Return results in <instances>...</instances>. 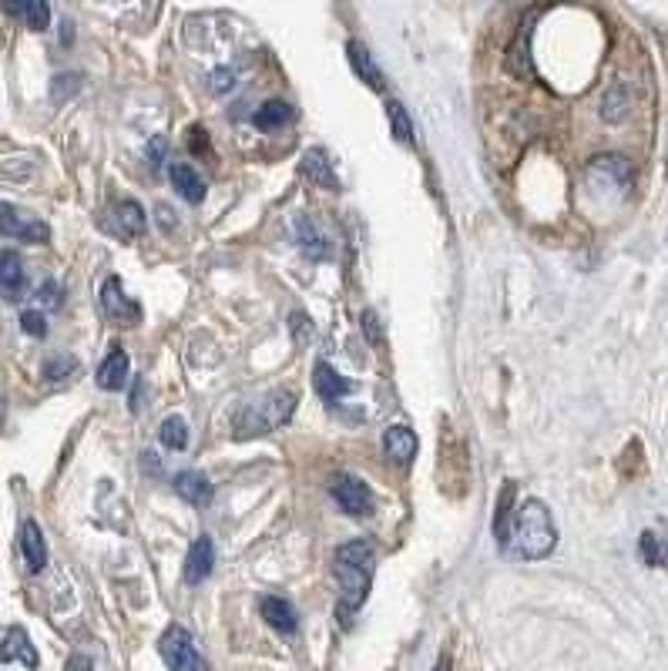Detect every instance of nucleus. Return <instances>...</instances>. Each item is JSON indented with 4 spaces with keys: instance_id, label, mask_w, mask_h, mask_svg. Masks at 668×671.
Returning <instances> with one entry per match:
<instances>
[{
    "instance_id": "32",
    "label": "nucleus",
    "mask_w": 668,
    "mask_h": 671,
    "mask_svg": "<svg viewBox=\"0 0 668 671\" xmlns=\"http://www.w3.org/2000/svg\"><path fill=\"white\" fill-rule=\"evenodd\" d=\"M165 151H169V141H165V138H151V141L145 145V158H148L151 172H158V168L165 164Z\"/></svg>"
},
{
    "instance_id": "38",
    "label": "nucleus",
    "mask_w": 668,
    "mask_h": 671,
    "mask_svg": "<svg viewBox=\"0 0 668 671\" xmlns=\"http://www.w3.org/2000/svg\"><path fill=\"white\" fill-rule=\"evenodd\" d=\"M448 668H451V661H448V658H440V661L433 664V671H448Z\"/></svg>"
},
{
    "instance_id": "24",
    "label": "nucleus",
    "mask_w": 668,
    "mask_h": 671,
    "mask_svg": "<svg viewBox=\"0 0 668 671\" xmlns=\"http://www.w3.org/2000/svg\"><path fill=\"white\" fill-rule=\"evenodd\" d=\"M376 547L370 541H350L337 550V565H353V568H373Z\"/></svg>"
},
{
    "instance_id": "28",
    "label": "nucleus",
    "mask_w": 668,
    "mask_h": 671,
    "mask_svg": "<svg viewBox=\"0 0 668 671\" xmlns=\"http://www.w3.org/2000/svg\"><path fill=\"white\" fill-rule=\"evenodd\" d=\"M41 373H44V379H47V383H61V379H68L71 373H78V360H75V356H68V353L47 356Z\"/></svg>"
},
{
    "instance_id": "22",
    "label": "nucleus",
    "mask_w": 668,
    "mask_h": 671,
    "mask_svg": "<svg viewBox=\"0 0 668 671\" xmlns=\"http://www.w3.org/2000/svg\"><path fill=\"white\" fill-rule=\"evenodd\" d=\"M8 14L14 18H24V24L31 31H44L50 24V8L44 4V0H21V4H4Z\"/></svg>"
},
{
    "instance_id": "15",
    "label": "nucleus",
    "mask_w": 668,
    "mask_h": 671,
    "mask_svg": "<svg viewBox=\"0 0 668 671\" xmlns=\"http://www.w3.org/2000/svg\"><path fill=\"white\" fill-rule=\"evenodd\" d=\"M313 386H316L319 400H326V403H337L340 397H347L350 389H353L350 379H343L329 363H316V369H313Z\"/></svg>"
},
{
    "instance_id": "7",
    "label": "nucleus",
    "mask_w": 668,
    "mask_h": 671,
    "mask_svg": "<svg viewBox=\"0 0 668 671\" xmlns=\"http://www.w3.org/2000/svg\"><path fill=\"white\" fill-rule=\"evenodd\" d=\"M259 611H262V618H265L269 628H275L280 635H296V628H299V614H296V607H293L286 598H280V594H265V598L259 601Z\"/></svg>"
},
{
    "instance_id": "31",
    "label": "nucleus",
    "mask_w": 668,
    "mask_h": 671,
    "mask_svg": "<svg viewBox=\"0 0 668 671\" xmlns=\"http://www.w3.org/2000/svg\"><path fill=\"white\" fill-rule=\"evenodd\" d=\"M638 550H642V557H645V565H652V568H658V565L665 561V554H661V547H658V537H655V534H642Z\"/></svg>"
},
{
    "instance_id": "4",
    "label": "nucleus",
    "mask_w": 668,
    "mask_h": 671,
    "mask_svg": "<svg viewBox=\"0 0 668 671\" xmlns=\"http://www.w3.org/2000/svg\"><path fill=\"white\" fill-rule=\"evenodd\" d=\"M158 651H161V661L169 664V671H205V661L195 648V638L182 625H172L161 635Z\"/></svg>"
},
{
    "instance_id": "16",
    "label": "nucleus",
    "mask_w": 668,
    "mask_h": 671,
    "mask_svg": "<svg viewBox=\"0 0 668 671\" xmlns=\"http://www.w3.org/2000/svg\"><path fill=\"white\" fill-rule=\"evenodd\" d=\"M172 487H176V493H179L185 503H192V508H205V503H212V484H208V477L199 474V470L179 474Z\"/></svg>"
},
{
    "instance_id": "14",
    "label": "nucleus",
    "mask_w": 668,
    "mask_h": 671,
    "mask_svg": "<svg viewBox=\"0 0 668 671\" xmlns=\"http://www.w3.org/2000/svg\"><path fill=\"white\" fill-rule=\"evenodd\" d=\"M27 286V272H24V259L14 249L0 252V289L8 293V299H18Z\"/></svg>"
},
{
    "instance_id": "21",
    "label": "nucleus",
    "mask_w": 668,
    "mask_h": 671,
    "mask_svg": "<svg viewBox=\"0 0 668 671\" xmlns=\"http://www.w3.org/2000/svg\"><path fill=\"white\" fill-rule=\"evenodd\" d=\"M290 118H293V104H290V101H283V98H272V101H265V104L256 111V115H252L256 128H262V132H275V128H283Z\"/></svg>"
},
{
    "instance_id": "37",
    "label": "nucleus",
    "mask_w": 668,
    "mask_h": 671,
    "mask_svg": "<svg viewBox=\"0 0 668 671\" xmlns=\"http://www.w3.org/2000/svg\"><path fill=\"white\" fill-rule=\"evenodd\" d=\"M68 671H91V661H88L84 655H75V658L68 661Z\"/></svg>"
},
{
    "instance_id": "27",
    "label": "nucleus",
    "mask_w": 668,
    "mask_h": 671,
    "mask_svg": "<svg viewBox=\"0 0 668 671\" xmlns=\"http://www.w3.org/2000/svg\"><path fill=\"white\" fill-rule=\"evenodd\" d=\"M158 436H161V443L169 446V451H185L189 446V423L182 420V417H169L161 423V430H158Z\"/></svg>"
},
{
    "instance_id": "6",
    "label": "nucleus",
    "mask_w": 668,
    "mask_h": 671,
    "mask_svg": "<svg viewBox=\"0 0 668 671\" xmlns=\"http://www.w3.org/2000/svg\"><path fill=\"white\" fill-rule=\"evenodd\" d=\"M329 493H332V500L340 503V511H347L350 518H366V514H373V493H370V487H366L360 477H353V474H337V477H332Z\"/></svg>"
},
{
    "instance_id": "17",
    "label": "nucleus",
    "mask_w": 668,
    "mask_h": 671,
    "mask_svg": "<svg viewBox=\"0 0 668 671\" xmlns=\"http://www.w3.org/2000/svg\"><path fill=\"white\" fill-rule=\"evenodd\" d=\"M21 550H24V561L34 575H41L47 568V544H44V534L34 521H24V527H21Z\"/></svg>"
},
{
    "instance_id": "29",
    "label": "nucleus",
    "mask_w": 668,
    "mask_h": 671,
    "mask_svg": "<svg viewBox=\"0 0 668 671\" xmlns=\"http://www.w3.org/2000/svg\"><path fill=\"white\" fill-rule=\"evenodd\" d=\"M299 242H303V249H306L309 255H316V259H322V255L329 252V249H326V239L319 236V229L313 226L309 218L299 221Z\"/></svg>"
},
{
    "instance_id": "5",
    "label": "nucleus",
    "mask_w": 668,
    "mask_h": 671,
    "mask_svg": "<svg viewBox=\"0 0 668 671\" xmlns=\"http://www.w3.org/2000/svg\"><path fill=\"white\" fill-rule=\"evenodd\" d=\"M0 236H8V239H18V242H47L50 239V229H47V221L21 212L18 205H8V202H0Z\"/></svg>"
},
{
    "instance_id": "25",
    "label": "nucleus",
    "mask_w": 668,
    "mask_h": 671,
    "mask_svg": "<svg viewBox=\"0 0 668 671\" xmlns=\"http://www.w3.org/2000/svg\"><path fill=\"white\" fill-rule=\"evenodd\" d=\"M629 115V91L625 84H611L608 94L601 98V118L604 122H625Z\"/></svg>"
},
{
    "instance_id": "26",
    "label": "nucleus",
    "mask_w": 668,
    "mask_h": 671,
    "mask_svg": "<svg viewBox=\"0 0 668 671\" xmlns=\"http://www.w3.org/2000/svg\"><path fill=\"white\" fill-rule=\"evenodd\" d=\"M386 118H389V132H394V138L400 145H410L414 141V122L407 115V107L400 101H389L386 104Z\"/></svg>"
},
{
    "instance_id": "12",
    "label": "nucleus",
    "mask_w": 668,
    "mask_h": 671,
    "mask_svg": "<svg viewBox=\"0 0 668 671\" xmlns=\"http://www.w3.org/2000/svg\"><path fill=\"white\" fill-rule=\"evenodd\" d=\"M383 454L394 464L407 467L417 457V433L410 427H389L383 433Z\"/></svg>"
},
{
    "instance_id": "18",
    "label": "nucleus",
    "mask_w": 668,
    "mask_h": 671,
    "mask_svg": "<svg viewBox=\"0 0 668 671\" xmlns=\"http://www.w3.org/2000/svg\"><path fill=\"white\" fill-rule=\"evenodd\" d=\"M148 226V218H145V208L135 202V198H125L118 208H115V232L122 239H138Z\"/></svg>"
},
{
    "instance_id": "35",
    "label": "nucleus",
    "mask_w": 668,
    "mask_h": 671,
    "mask_svg": "<svg viewBox=\"0 0 668 671\" xmlns=\"http://www.w3.org/2000/svg\"><path fill=\"white\" fill-rule=\"evenodd\" d=\"M236 84V75H229V71H215L212 75V91H229Z\"/></svg>"
},
{
    "instance_id": "11",
    "label": "nucleus",
    "mask_w": 668,
    "mask_h": 671,
    "mask_svg": "<svg viewBox=\"0 0 668 671\" xmlns=\"http://www.w3.org/2000/svg\"><path fill=\"white\" fill-rule=\"evenodd\" d=\"M128 369H132V363H128V353L125 350H111L107 356H104V363L98 366V386L101 389H107V394H118V389H125V383H128Z\"/></svg>"
},
{
    "instance_id": "9",
    "label": "nucleus",
    "mask_w": 668,
    "mask_h": 671,
    "mask_svg": "<svg viewBox=\"0 0 668 671\" xmlns=\"http://www.w3.org/2000/svg\"><path fill=\"white\" fill-rule=\"evenodd\" d=\"M101 306L111 319H118V322H138V306L122 293V278L118 275H111L107 283L101 286Z\"/></svg>"
},
{
    "instance_id": "3",
    "label": "nucleus",
    "mask_w": 668,
    "mask_h": 671,
    "mask_svg": "<svg viewBox=\"0 0 668 671\" xmlns=\"http://www.w3.org/2000/svg\"><path fill=\"white\" fill-rule=\"evenodd\" d=\"M635 182V172H632V164L622 158V155H598L591 164H588V185L598 192V195H629Z\"/></svg>"
},
{
    "instance_id": "2",
    "label": "nucleus",
    "mask_w": 668,
    "mask_h": 671,
    "mask_svg": "<svg viewBox=\"0 0 668 671\" xmlns=\"http://www.w3.org/2000/svg\"><path fill=\"white\" fill-rule=\"evenodd\" d=\"M296 410V394L293 389H272L269 397H262L259 403H249L246 410H239L236 417V430L239 436H256V433H269L275 427H283Z\"/></svg>"
},
{
    "instance_id": "36",
    "label": "nucleus",
    "mask_w": 668,
    "mask_h": 671,
    "mask_svg": "<svg viewBox=\"0 0 668 671\" xmlns=\"http://www.w3.org/2000/svg\"><path fill=\"white\" fill-rule=\"evenodd\" d=\"M158 221H161L165 229L172 232V226H176V221H172V208H169V205H158Z\"/></svg>"
},
{
    "instance_id": "8",
    "label": "nucleus",
    "mask_w": 668,
    "mask_h": 671,
    "mask_svg": "<svg viewBox=\"0 0 668 671\" xmlns=\"http://www.w3.org/2000/svg\"><path fill=\"white\" fill-rule=\"evenodd\" d=\"M514 497H518V487L514 480H508L500 487V497H497V514H494V541L500 550L511 547V531H514Z\"/></svg>"
},
{
    "instance_id": "19",
    "label": "nucleus",
    "mask_w": 668,
    "mask_h": 671,
    "mask_svg": "<svg viewBox=\"0 0 668 671\" xmlns=\"http://www.w3.org/2000/svg\"><path fill=\"white\" fill-rule=\"evenodd\" d=\"M0 661H24L27 668H37V651L24 628H11L8 638L0 641Z\"/></svg>"
},
{
    "instance_id": "23",
    "label": "nucleus",
    "mask_w": 668,
    "mask_h": 671,
    "mask_svg": "<svg viewBox=\"0 0 668 671\" xmlns=\"http://www.w3.org/2000/svg\"><path fill=\"white\" fill-rule=\"evenodd\" d=\"M303 172H306L316 185H322V189H337V175H332V164H329L326 151H319V148L306 151V158H303Z\"/></svg>"
},
{
    "instance_id": "34",
    "label": "nucleus",
    "mask_w": 668,
    "mask_h": 671,
    "mask_svg": "<svg viewBox=\"0 0 668 671\" xmlns=\"http://www.w3.org/2000/svg\"><path fill=\"white\" fill-rule=\"evenodd\" d=\"M189 148H192L195 155H205V151H208V132H202L199 125L189 128Z\"/></svg>"
},
{
    "instance_id": "10",
    "label": "nucleus",
    "mask_w": 668,
    "mask_h": 671,
    "mask_svg": "<svg viewBox=\"0 0 668 671\" xmlns=\"http://www.w3.org/2000/svg\"><path fill=\"white\" fill-rule=\"evenodd\" d=\"M212 565H215V544L208 534L195 537V544L189 547V557H185V581L189 584H202L208 575H212Z\"/></svg>"
},
{
    "instance_id": "30",
    "label": "nucleus",
    "mask_w": 668,
    "mask_h": 671,
    "mask_svg": "<svg viewBox=\"0 0 668 671\" xmlns=\"http://www.w3.org/2000/svg\"><path fill=\"white\" fill-rule=\"evenodd\" d=\"M21 329H24L27 336H34V340H44V336H47V319H44V312H41V309H24V312H21Z\"/></svg>"
},
{
    "instance_id": "33",
    "label": "nucleus",
    "mask_w": 668,
    "mask_h": 671,
    "mask_svg": "<svg viewBox=\"0 0 668 671\" xmlns=\"http://www.w3.org/2000/svg\"><path fill=\"white\" fill-rule=\"evenodd\" d=\"M37 303H41V306H61V289H58V283H44V286L37 289Z\"/></svg>"
},
{
    "instance_id": "1",
    "label": "nucleus",
    "mask_w": 668,
    "mask_h": 671,
    "mask_svg": "<svg viewBox=\"0 0 668 671\" xmlns=\"http://www.w3.org/2000/svg\"><path fill=\"white\" fill-rule=\"evenodd\" d=\"M558 544V527L551 521V511L541 500H524L514 511V531H511V547L521 561H541Z\"/></svg>"
},
{
    "instance_id": "13",
    "label": "nucleus",
    "mask_w": 668,
    "mask_h": 671,
    "mask_svg": "<svg viewBox=\"0 0 668 671\" xmlns=\"http://www.w3.org/2000/svg\"><path fill=\"white\" fill-rule=\"evenodd\" d=\"M169 179H172L176 192H179L185 202H192V205L205 202V182L199 179V172H195L189 161H172V164H169Z\"/></svg>"
},
{
    "instance_id": "20",
    "label": "nucleus",
    "mask_w": 668,
    "mask_h": 671,
    "mask_svg": "<svg viewBox=\"0 0 668 671\" xmlns=\"http://www.w3.org/2000/svg\"><path fill=\"white\" fill-rule=\"evenodd\" d=\"M347 50H350V65H353V71L373 88V91H383V71L376 68V61L370 58V50H366V44H360V41H350L347 44Z\"/></svg>"
}]
</instances>
